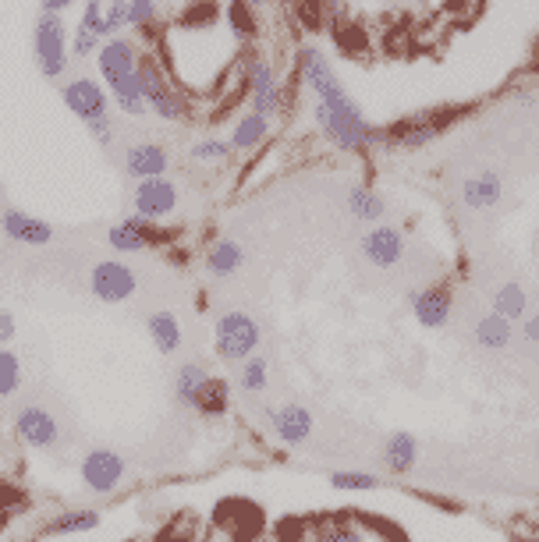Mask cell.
<instances>
[{"instance_id": "6da1fadb", "label": "cell", "mask_w": 539, "mask_h": 542, "mask_svg": "<svg viewBox=\"0 0 539 542\" xmlns=\"http://www.w3.org/2000/svg\"><path fill=\"white\" fill-rule=\"evenodd\" d=\"M298 71H302L305 86L316 93V103H323L327 110H334V114H344V117H362L359 103L348 96V89L337 82L334 68H330V61L320 54L316 47H302L298 50Z\"/></svg>"}, {"instance_id": "7a4b0ae2", "label": "cell", "mask_w": 539, "mask_h": 542, "mask_svg": "<svg viewBox=\"0 0 539 542\" xmlns=\"http://www.w3.org/2000/svg\"><path fill=\"white\" fill-rule=\"evenodd\" d=\"M313 117H316V124H320V132L327 135L337 149H344V153H366V149L387 146V142H391V132H383V128L369 124L366 117L334 114V110H327L323 103L313 107Z\"/></svg>"}, {"instance_id": "3957f363", "label": "cell", "mask_w": 539, "mask_h": 542, "mask_svg": "<svg viewBox=\"0 0 539 542\" xmlns=\"http://www.w3.org/2000/svg\"><path fill=\"white\" fill-rule=\"evenodd\" d=\"M259 341H263V330L259 323L242 309H231L213 323V351H217L220 362H238L256 355Z\"/></svg>"}, {"instance_id": "277c9868", "label": "cell", "mask_w": 539, "mask_h": 542, "mask_svg": "<svg viewBox=\"0 0 539 542\" xmlns=\"http://www.w3.org/2000/svg\"><path fill=\"white\" fill-rule=\"evenodd\" d=\"M32 54L43 78H61L68 68V25L54 11H40L32 29Z\"/></svg>"}, {"instance_id": "5b68a950", "label": "cell", "mask_w": 539, "mask_h": 542, "mask_svg": "<svg viewBox=\"0 0 539 542\" xmlns=\"http://www.w3.org/2000/svg\"><path fill=\"white\" fill-rule=\"evenodd\" d=\"M79 475H82V486H86L89 493L110 496V493H118V486L125 482L128 465H125V457H121L118 450L96 447V450H89V454L82 457Z\"/></svg>"}, {"instance_id": "8992f818", "label": "cell", "mask_w": 539, "mask_h": 542, "mask_svg": "<svg viewBox=\"0 0 539 542\" xmlns=\"http://www.w3.org/2000/svg\"><path fill=\"white\" fill-rule=\"evenodd\" d=\"M139 277L128 263L121 259H100V263L89 270V291L100 298L103 305H121L135 295Z\"/></svg>"}, {"instance_id": "52a82bcc", "label": "cell", "mask_w": 539, "mask_h": 542, "mask_svg": "<svg viewBox=\"0 0 539 542\" xmlns=\"http://www.w3.org/2000/svg\"><path fill=\"white\" fill-rule=\"evenodd\" d=\"M139 43L128 36H110L100 43V50H96V68H100V78L103 86H118L121 78L135 75V68H139Z\"/></svg>"}, {"instance_id": "ba28073f", "label": "cell", "mask_w": 539, "mask_h": 542, "mask_svg": "<svg viewBox=\"0 0 539 542\" xmlns=\"http://www.w3.org/2000/svg\"><path fill=\"white\" fill-rule=\"evenodd\" d=\"M61 100L71 114L86 124L103 114H110V93H107V86L96 82V78H71V82H64Z\"/></svg>"}, {"instance_id": "9c48e42d", "label": "cell", "mask_w": 539, "mask_h": 542, "mask_svg": "<svg viewBox=\"0 0 539 542\" xmlns=\"http://www.w3.org/2000/svg\"><path fill=\"white\" fill-rule=\"evenodd\" d=\"M132 206H135V217L142 220H164L178 210V185L167 178H149V181H139L135 185V195H132Z\"/></svg>"}, {"instance_id": "30bf717a", "label": "cell", "mask_w": 539, "mask_h": 542, "mask_svg": "<svg viewBox=\"0 0 539 542\" xmlns=\"http://www.w3.org/2000/svg\"><path fill=\"white\" fill-rule=\"evenodd\" d=\"M15 433H18V440L29 443V447H36V450H54L57 440H61L57 419L47 408H40V404H25V408L18 411Z\"/></svg>"}, {"instance_id": "8fae6325", "label": "cell", "mask_w": 539, "mask_h": 542, "mask_svg": "<svg viewBox=\"0 0 539 542\" xmlns=\"http://www.w3.org/2000/svg\"><path fill=\"white\" fill-rule=\"evenodd\" d=\"M412 316L419 326H426V330H444L447 319H451V309H454V298H451V287L447 284H430L422 287V291H415L412 298Z\"/></svg>"}, {"instance_id": "7c38bea8", "label": "cell", "mask_w": 539, "mask_h": 542, "mask_svg": "<svg viewBox=\"0 0 539 542\" xmlns=\"http://www.w3.org/2000/svg\"><path fill=\"white\" fill-rule=\"evenodd\" d=\"M249 103H252V110L263 117H274L284 103L281 78H277V71L266 61L249 64Z\"/></svg>"}, {"instance_id": "4fadbf2b", "label": "cell", "mask_w": 539, "mask_h": 542, "mask_svg": "<svg viewBox=\"0 0 539 542\" xmlns=\"http://www.w3.org/2000/svg\"><path fill=\"white\" fill-rule=\"evenodd\" d=\"M362 256L376 266V270H391L405 256V234L391 224H380L362 238Z\"/></svg>"}, {"instance_id": "5bb4252c", "label": "cell", "mask_w": 539, "mask_h": 542, "mask_svg": "<svg viewBox=\"0 0 539 542\" xmlns=\"http://www.w3.org/2000/svg\"><path fill=\"white\" fill-rule=\"evenodd\" d=\"M0 231L8 234L11 241H18V245H50L54 241V227L47 220L32 217L25 210H15V206H8V210L0 213Z\"/></svg>"}, {"instance_id": "9a60e30c", "label": "cell", "mask_w": 539, "mask_h": 542, "mask_svg": "<svg viewBox=\"0 0 539 542\" xmlns=\"http://www.w3.org/2000/svg\"><path fill=\"white\" fill-rule=\"evenodd\" d=\"M274 436L284 443V447H298L313 436V411L305 404H284V408L274 411Z\"/></svg>"}, {"instance_id": "2e32d148", "label": "cell", "mask_w": 539, "mask_h": 542, "mask_svg": "<svg viewBox=\"0 0 539 542\" xmlns=\"http://www.w3.org/2000/svg\"><path fill=\"white\" fill-rule=\"evenodd\" d=\"M167 167H171V156H167L164 146L157 142H139L125 153V171L132 174L135 181H149V178H164Z\"/></svg>"}, {"instance_id": "e0dca14e", "label": "cell", "mask_w": 539, "mask_h": 542, "mask_svg": "<svg viewBox=\"0 0 539 542\" xmlns=\"http://www.w3.org/2000/svg\"><path fill=\"white\" fill-rule=\"evenodd\" d=\"M415 457H419V440L412 433H405V429H398V433L383 440V468L391 475H408Z\"/></svg>"}, {"instance_id": "ac0fdd59", "label": "cell", "mask_w": 539, "mask_h": 542, "mask_svg": "<svg viewBox=\"0 0 539 542\" xmlns=\"http://www.w3.org/2000/svg\"><path fill=\"white\" fill-rule=\"evenodd\" d=\"M500 195H504V188H500V178L493 171L472 174V178L465 181V188H461V199H465L469 210H493L500 202Z\"/></svg>"}, {"instance_id": "d6986e66", "label": "cell", "mask_w": 539, "mask_h": 542, "mask_svg": "<svg viewBox=\"0 0 539 542\" xmlns=\"http://www.w3.org/2000/svg\"><path fill=\"white\" fill-rule=\"evenodd\" d=\"M146 330H149V341H153V348H157L160 355H174V351L181 348V323L174 312L157 309L146 319Z\"/></svg>"}, {"instance_id": "ffe728a7", "label": "cell", "mask_w": 539, "mask_h": 542, "mask_svg": "<svg viewBox=\"0 0 539 542\" xmlns=\"http://www.w3.org/2000/svg\"><path fill=\"white\" fill-rule=\"evenodd\" d=\"M227 408H231V383L220 380V376H210V380L203 383V390H199L192 411L203 415V419H224Z\"/></svg>"}, {"instance_id": "44dd1931", "label": "cell", "mask_w": 539, "mask_h": 542, "mask_svg": "<svg viewBox=\"0 0 539 542\" xmlns=\"http://www.w3.org/2000/svg\"><path fill=\"white\" fill-rule=\"evenodd\" d=\"M270 135V117L256 114V110H249V114H242L235 121V132H231V149H238V153H249V149H256L259 142Z\"/></svg>"}, {"instance_id": "7402d4cb", "label": "cell", "mask_w": 539, "mask_h": 542, "mask_svg": "<svg viewBox=\"0 0 539 542\" xmlns=\"http://www.w3.org/2000/svg\"><path fill=\"white\" fill-rule=\"evenodd\" d=\"M206 380H210V372H206L199 362L178 365V372H174V401H178L181 408H192Z\"/></svg>"}, {"instance_id": "603a6c76", "label": "cell", "mask_w": 539, "mask_h": 542, "mask_svg": "<svg viewBox=\"0 0 539 542\" xmlns=\"http://www.w3.org/2000/svg\"><path fill=\"white\" fill-rule=\"evenodd\" d=\"M511 333H515V323H508L504 316L490 312L476 323V344L483 351H504L511 344Z\"/></svg>"}, {"instance_id": "cb8c5ba5", "label": "cell", "mask_w": 539, "mask_h": 542, "mask_svg": "<svg viewBox=\"0 0 539 542\" xmlns=\"http://www.w3.org/2000/svg\"><path fill=\"white\" fill-rule=\"evenodd\" d=\"M100 528V511L93 507H71V511L57 514L54 521L47 525L50 535H82V532H93Z\"/></svg>"}, {"instance_id": "d4e9b609", "label": "cell", "mask_w": 539, "mask_h": 542, "mask_svg": "<svg viewBox=\"0 0 539 542\" xmlns=\"http://www.w3.org/2000/svg\"><path fill=\"white\" fill-rule=\"evenodd\" d=\"M348 210H352L355 220H366V224H380V220L387 217V202H383L380 195L373 192V188L355 185L352 192H348Z\"/></svg>"}, {"instance_id": "484cf974", "label": "cell", "mask_w": 539, "mask_h": 542, "mask_svg": "<svg viewBox=\"0 0 539 542\" xmlns=\"http://www.w3.org/2000/svg\"><path fill=\"white\" fill-rule=\"evenodd\" d=\"M242 245L231 238H220L210 245V256H206V270L213 273V277H231V273L242 266Z\"/></svg>"}, {"instance_id": "4316f807", "label": "cell", "mask_w": 539, "mask_h": 542, "mask_svg": "<svg viewBox=\"0 0 539 542\" xmlns=\"http://www.w3.org/2000/svg\"><path fill=\"white\" fill-rule=\"evenodd\" d=\"M107 93L114 96V103H118L121 114H128V117H139V114H146V110H149L146 96H142L139 71H135V75H128V78H121L118 86H110Z\"/></svg>"}, {"instance_id": "83f0119b", "label": "cell", "mask_w": 539, "mask_h": 542, "mask_svg": "<svg viewBox=\"0 0 539 542\" xmlns=\"http://www.w3.org/2000/svg\"><path fill=\"white\" fill-rule=\"evenodd\" d=\"M309 542H366V528L344 518H327L320 525H313Z\"/></svg>"}, {"instance_id": "f1b7e54d", "label": "cell", "mask_w": 539, "mask_h": 542, "mask_svg": "<svg viewBox=\"0 0 539 542\" xmlns=\"http://www.w3.org/2000/svg\"><path fill=\"white\" fill-rule=\"evenodd\" d=\"M238 387L245 390V394H263L266 387H270V358L266 355H252L245 358L242 365H238Z\"/></svg>"}, {"instance_id": "f546056e", "label": "cell", "mask_w": 539, "mask_h": 542, "mask_svg": "<svg viewBox=\"0 0 539 542\" xmlns=\"http://www.w3.org/2000/svg\"><path fill=\"white\" fill-rule=\"evenodd\" d=\"M440 128H444V121H437V117H426V121H412V124H405V128H398V132H391V139L398 142V146H405V149H422L426 142L437 139Z\"/></svg>"}, {"instance_id": "4dcf8cb0", "label": "cell", "mask_w": 539, "mask_h": 542, "mask_svg": "<svg viewBox=\"0 0 539 542\" xmlns=\"http://www.w3.org/2000/svg\"><path fill=\"white\" fill-rule=\"evenodd\" d=\"M525 305H529V298H525V287L522 284H504L497 287V295H493V312L497 316H504L508 323H515V319L525 316Z\"/></svg>"}, {"instance_id": "1f68e13d", "label": "cell", "mask_w": 539, "mask_h": 542, "mask_svg": "<svg viewBox=\"0 0 539 542\" xmlns=\"http://www.w3.org/2000/svg\"><path fill=\"white\" fill-rule=\"evenodd\" d=\"M149 110H153L157 117H164V121H188V117H192V107H188V100L174 86L167 89V93L153 96V100H149Z\"/></svg>"}, {"instance_id": "d6a6232c", "label": "cell", "mask_w": 539, "mask_h": 542, "mask_svg": "<svg viewBox=\"0 0 539 542\" xmlns=\"http://www.w3.org/2000/svg\"><path fill=\"white\" fill-rule=\"evenodd\" d=\"M330 486L337 493H373V489L383 486V479L373 472H334L330 475Z\"/></svg>"}, {"instance_id": "836d02e7", "label": "cell", "mask_w": 539, "mask_h": 542, "mask_svg": "<svg viewBox=\"0 0 539 542\" xmlns=\"http://www.w3.org/2000/svg\"><path fill=\"white\" fill-rule=\"evenodd\" d=\"M107 245L114 248V252H125V256H132V252H146V241H142V234L135 231L132 224H128V217L121 220V224H114L107 231Z\"/></svg>"}, {"instance_id": "e575fe53", "label": "cell", "mask_w": 539, "mask_h": 542, "mask_svg": "<svg viewBox=\"0 0 539 542\" xmlns=\"http://www.w3.org/2000/svg\"><path fill=\"white\" fill-rule=\"evenodd\" d=\"M22 387V362L11 348H0V397H11Z\"/></svg>"}, {"instance_id": "d590c367", "label": "cell", "mask_w": 539, "mask_h": 542, "mask_svg": "<svg viewBox=\"0 0 539 542\" xmlns=\"http://www.w3.org/2000/svg\"><path fill=\"white\" fill-rule=\"evenodd\" d=\"M231 153H235V149H231V142H224V139H199L196 146H192V160H199V163H220Z\"/></svg>"}, {"instance_id": "8d00e7d4", "label": "cell", "mask_w": 539, "mask_h": 542, "mask_svg": "<svg viewBox=\"0 0 539 542\" xmlns=\"http://www.w3.org/2000/svg\"><path fill=\"white\" fill-rule=\"evenodd\" d=\"M103 22H107V39L118 36L121 29H128V25H132V18H128V0H110L107 8H103Z\"/></svg>"}, {"instance_id": "74e56055", "label": "cell", "mask_w": 539, "mask_h": 542, "mask_svg": "<svg viewBox=\"0 0 539 542\" xmlns=\"http://www.w3.org/2000/svg\"><path fill=\"white\" fill-rule=\"evenodd\" d=\"M128 18H132L135 29L157 25V0H128Z\"/></svg>"}, {"instance_id": "f35d334b", "label": "cell", "mask_w": 539, "mask_h": 542, "mask_svg": "<svg viewBox=\"0 0 539 542\" xmlns=\"http://www.w3.org/2000/svg\"><path fill=\"white\" fill-rule=\"evenodd\" d=\"M103 39L93 36L89 29H82V25H75V32H71V54L75 57H93L96 50H100Z\"/></svg>"}, {"instance_id": "ab89813d", "label": "cell", "mask_w": 539, "mask_h": 542, "mask_svg": "<svg viewBox=\"0 0 539 542\" xmlns=\"http://www.w3.org/2000/svg\"><path fill=\"white\" fill-rule=\"evenodd\" d=\"M79 25L93 32V36L107 39V22H103V4H100V0H86V11H82Z\"/></svg>"}, {"instance_id": "60d3db41", "label": "cell", "mask_w": 539, "mask_h": 542, "mask_svg": "<svg viewBox=\"0 0 539 542\" xmlns=\"http://www.w3.org/2000/svg\"><path fill=\"white\" fill-rule=\"evenodd\" d=\"M210 18H217V4H210V0H199L181 11V25H206Z\"/></svg>"}, {"instance_id": "b9f144b4", "label": "cell", "mask_w": 539, "mask_h": 542, "mask_svg": "<svg viewBox=\"0 0 539 542\" xmlns=\"http://www.w3.org/2000/svg\"><path fill=\"white\" fill-rule=\"evenodd\" d=\"M89 128V135H93L100 146H110L114 142V121H110V114H103V117H96V121H89L86 124Z\"/></svg>"}, {"instance_id": "7bdbcfd3", "label": "cell", "mask_w": 539, "mask_h": 542, "mask_svg": "<svg viewBox=\"0 0 539 542\" xmlns=\"http://www.w3.org/2000/svg\"><path fill=\"white\" fill-rule=\"evenodd\" d=\"M15 333H18L15 312L0 309V348H11V344H15Z\"/></svg>"}, {"instance_id": "ee69618b", "label": "cell", "mask_w": 539, "mask_h": 542, "mask_svg": "<svg viewBox=\"0 0 539 542\" xmlns=\"http://www.w3.org/2000/svg\"><path fill=\"white\" fill-rule=\"evenodd\" d=\"M522 333H525V341L536 344V348H539V312H532V316H525Z\"/></svg>"}, {"instance_id": "f6af8a7d", "label": "cell", "mask_w": 539, "mask_h": 542, "mask_svg": "<svg viewBox=\"0 0 539 542\" xmlns=\"http://www.w3.org/2000/svg\"><path fill=\"white\" fill-rule=\"evenodd\" d=\"M75 0H40V11H54V15H61L64 8H71Z\"/></svg>"}, {"instance_id": "bcb514c9", "label": "cell", "mask_w": 539, "mask_h": 542, "mask_svg": "<svg viewBox=\"0 0 539 542\" xmlns=\"http://www.w3.org/2000/svg\"><path fill=\"white\" fill-rule=\"evenodd\" d=\"M0 202H4V181H0Z\"/></svg>"}, {"instance_id": "7dc6e473", "label": "cell", "mask_w": 539, "mask_h": 542, "mask_svg": "<svg viewBox=\"0 0 539 542\" xmlns=\"http://www.w3.org/2000/svg\"><path fill=\"white\" fill-rule=\"evenodd\" d=\"M249 4H263V0H249Z\"/></svg>"}, {"instance_id": "c3c4849f", "label": "cell", "mask_w": 539, "mask_h": 542, "mask_svg": "<svg viewBox=\"0 0 539 542\" xmlns=\"http://www.w3.org/2000/svg\"><path fill=\"white\" fill-rule=\"evenodd\" d=\"M536 461H539V447H536Z\"/></svg>"}]
</instances>
